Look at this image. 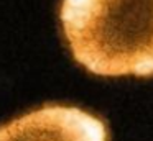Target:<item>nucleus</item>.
Masks as SVG:
<instances>
[{"instance_id":"f257e3e1","label":"nucleus","mask_w":153,"mask_h":141,"mask_svg":"<svg viewBox=\"0 0 153 141\" xmlns=\"http://www.w3.org/2000/svg\"><path fill=\"white\" fill-rule=\"evenodd\" d=\"M74 59L97 75H153V0H63Z\"/></svg>"},{"instance_id":"f03ea898","label":"nucleus","mask_w":153,"mask_h":141,"mask_svg":"<svg viewBox=\"0 0 153 141\" xmlns=\"http://www.w3.org/2000/svg\"><path fill=\"white\" fill-rule=\"evenodd\" d=\"M0 141H107V130L81 108L45 105L0 126Z\"/></svg>"}]
</instances>
